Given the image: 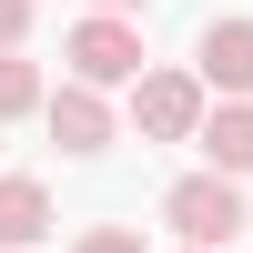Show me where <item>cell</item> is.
<instances>
[{
  "mask_svg": "<svg viewBox=\"0 0 253 253\" xmlns=\"http://www.w3.org/2000/svg\"><path fill=\"white\" fill-rule=\"evenodd\" d=\"M81 253H142V233H122V223H101V233H81Z\"/></svg>",
  "mask_w": 253,
  "mask_h": 253,
  "instance_id": "obj_9",
  "label": "cell"
},
{
  "mask_svg": "<svg viewBox=\"0 0 253 253\" xmlns=\"http://www.w3.org/2000/svg\"><path fill=\"white\" fill-rule=\"evenodd\" d=\"M162 213H172V233L203 243V253L243 233V193H233V172H193V182H172V193H162Z\"/></svg>",
  "mask_w": 253,
  "mask_h": 253,
  "instance_id": "obj_1",
  "label": "cell"
},
{
  "mask_svg": "<svg viewBox=\"0 0 253 253\" xmlns=\"http://www.w3.org/2000/svg\"><path fill=\"white\" fill-rule=\"evenodd\" d=\"M203 81L223 101H253V20H213L203 31Z\"/></svg>",
  "mask_w": 253,
  "mask_h": 253,
  "instance_id": "obj_5",
  "label": "cell"
},
{
  "mask_svg": "<svg viewBox=\"0 0 253 253\" xmlns=\"http://www.w3.org/2000/svg\"><path fill=\"white\" fill-rule=\"evenodd\" d=\"M10 112H41V71L20 51H0V122H10Z\"/></svg>",
  "mask_w": 253,
  "mask_h": 253,
  "instance_id": "obj_8",
  "label": "cell"
},
{
  "mask_svg": "<svg viewBox=\"0 0 253 253\" xmlns=\"http://www.w3.org/2000/svg\"><path fill=\"white\" fill-rule=\"evenodd\" d=\"M203 162L213 172H253V101H223V112H203Z\"/></svg>",
  "mask_w": 253,
  "mask_h": 253,
  "instance_id": "obj_6",
  "label": "cell"
},
{
  "mask_svg": "<svg viewBox=\"0 0 253 253\" xmlns=\"http://www.w3.org/2000/svg\"><path fill=\"white\" fill-rule=\"evenodd\" d=\"M132 122H142L152 142H193V132H203V81H193V71H142V81H132Z\"/></svg>",
  "mask_w": 253,
  "mask_h": 253,
  "instance_id": "obj_2",
  "label": "cell"
},
{
  "mask_svg": "<svg viewBox=\"0 0 253 253\" xmlns=\"http://www.w3.org/2000/svg\"><path fill=\"white\" fill-rule=\"evenodd\" d=\"M20 31H31V0H0V51H20Z\"/></svg>",
  "mask_w": 253,
  "mask_h": 253,
  "instance_id": "obj_10",
  "label": "cell"
},
{
  "mask_svg": "<svg viewBox=\"0 0 253 253\" xmlns=\"http://www.w3.org/2000/svg\"><path fill=\"white\" fill-rule=\"evenodd\" d=\"M91 10H142V0H91Z\"/></svg>",
  "mask_w": 253,
  "mask_h": 253,
  "instance_id": "obj_11",
  "label": "cell"
},
{
  "mask_svg": "<svg viewBox=\"0 0 253 253\" xmlns=\"http://www.w3.org/2000/svg\"><path fill=\"white\" fill-rule=\"evenodd\" d=\"M41 112H51L61 152H101V142H112V112H101V81H61V91L41 101Z\"/></svg>",
  "mask_w": 253,
  "mask_h": 253,
  "instance_id": "obj_4",
  "label": "cell"
},
{
  "mask_svg": "<svg viewBox=\"0 0 253 253\" xmlns=\"http://www.w3.org/2000/svg\"><path fill=\"white\" fill-rule=\"evenodd\" d=\"M51 233V193H41V182H0V253H20V243H41Z\"/></svg>",
  "mask_w": 253,
  "mask_h": 253,
  "instance_id": "obj_7",
  "label": "cell"
},
{
  "mask_svg": "<svg viewBox=\"0 0 253 253\" xmlns=\"http://www.w3.org/2000/svg\"><path fill=\"white\" fill-rule=\"evenodd\" d=\"M193 253H203V243H193Z\"/></svg>",
  "mask_w": 253,
  "mask_h": 253,
  "instance_id": "obj_12",
  "label": "cell"
},
{
  "mask_svg": "<svg viewBox=\"0 0 253 253\" xmlns=\"http://www.w3.org/2000/svg\"><path fill=\"white\" fill-rule=\"evenodd\" d=\"M71 81H142V31L122 10L81 20V31H71Z\"/></svg>",
  "mask_w": 253,
  "mask_h": 253,
  "instance_id": "obj_3",
  "label": "cell"
}]
</instances>
